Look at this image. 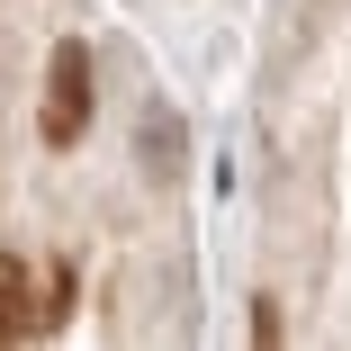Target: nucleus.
<instances>
[{
    "mask_svg": "<svg viewBox=\"0 0 351 351\" xmlns=\"http://www.w3.org/2000/svg\"><path fill=\"white\" fill-rule=\"evenodd\" d=\"M73 315V270H45L27 279L19 252H0V342H27V333H54Z\"/></svg>",
    "mask_w": 351,
    "mask_h": 351,
    "instance_id": "nucleus-1",
    "label": "nucleus"
},
{
    "mask_svg": "<svg viewBox=\"0 0 351 351\" xmlns=\"http://www.w3.org/2000/svg\"><path fill=\"white\" fill-rule=\"evenodd\" d=\"M82 126H90V45H82V36H63V45H54V63H45L36 135H45V145H82Z\"/></svg>",
    "mask_w": 351,
    "mask_h": 351,
    "instance_id": "nucleus-2",
    "label": "nucleus"
},
{
    "mask_svg": "<svg viewBox=\"0 0 351 351\" xmlns=\"http://www.w3.org/2000/svg\"><path fill=\"white\" fill-rule=\"evenodd\" d=\"M279 333H289V315H279V298H261L252 306V342H279Z\"/></svg>",
    "mask_w": 351,
    "mask_h": 351,
    "instance_id": "nucleus-3",
    "label": "nucleus"
}]
</instances>
